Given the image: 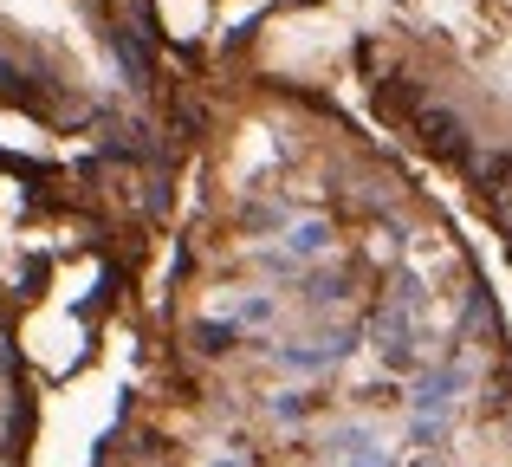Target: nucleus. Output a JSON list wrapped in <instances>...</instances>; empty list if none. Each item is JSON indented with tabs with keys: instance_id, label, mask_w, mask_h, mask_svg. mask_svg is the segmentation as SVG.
<instances>
[{
	"instance_id": "obj_1",
	"label": "nucleus",
	"mask_w": 512,
	"mask_h": 467,
	"mask_svg": "<svg viewBox=\"0 0 512 467\" xmlns=\"http://www.w3.org/2000/svg\"><path fill=\"white\" fill-rule=\"evenodd\" d=\"M409 130H415V143H422L428 156H441V163H454V169H467L474 163V137H467V124L448 111V104H415V117H409Z\"/></svg>"
},
{
	"instance_id": "obj_2",
	"label": "nucleus",
	"mask_w": 512,
	"mask_h": 467,
	"mask_svg": "<svg viewBox=\"0 0 512 467\" xmlns=\"http://www.w3.org/2000/svg\"><path fill=\"white\" fill-rule=\"evenodd\" d=\"M467 176H474V189L487 195V208H512V156L500 150H474V163H467Z\"/></svg>"
}]
</instances>
